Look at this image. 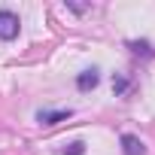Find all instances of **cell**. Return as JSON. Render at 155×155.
Wrapping results in <instances>:
<instances>
[{
  "label": "cell",
  "instance_id": "2",
  "mask_svg": "<svg viewBox=\"0 0 155 155\" xmlns=\"http://www.w3.org/2000/svg\"><path fill=\"white\" fill-rule=\"evenodd\" d=\"M70 116H73V110H40L37 113V122L40 125H58V122H64Z\"/></svg>",
  "mask_w": 155,
  "mask_h": 155
},
{
  "label": "cell",
  "instance_id": "4",
  "mask_svg": "<svg viewBox=\"0 0 155 155\" xmlns=\"http://www.w3.org/2000/svg\"><path fill=\"white\" fill-rule=\"evenodd\" d=\"M97 82H101V76H97V70H94V67H91V70H82L79 76H76V88H79V91L97 88Z\"/></svg>",
  "mask_w": 155,
  "mask_h": 155
},
{
  "label": "cell",
  "instance_id": "3",
  "mask_svg": "<svg viewBox=\"0 0 155 155\" xmlns=\"http://www.w3.org/2000/svg\"><path fill=\"white\" fill-rule=\"evenodd\" d=\"M122 152H125V155H146V146H143L140 137H134V134H122Z\"/></svg>",
  "mask_w": 155,
  "mask_h": 155
},
{
  "label": "cell",
  "instance_id": "1",
  "mask_svg": "<svg viewBox=\"0 0 155 155\" xmlns=\"http://www.w3.org/2000/svg\"><path fill=\"white\" fill-rule=\"evenodd\" d=\"M18 28H21V21H18L15 12L0 9V40H15L18 37Z\"/></svg>",
  "mask_w": 155,
  "mask_h": 155
},
{
  "label": "cell",
  "instance_id": "5",
  "mask_svg": "<svg viewBox=\"0 0 155 155\" xmlns=\"http://www.w3.org/2000/svg\"><path fill=\"white\" fill-rule=\"evenodd\" d=\"M64 155H85V143H82V140L67 143V146H64Z\"/></svg>",
  "mask_w": 155,
  "mask_h": 155
}]
</instances>
